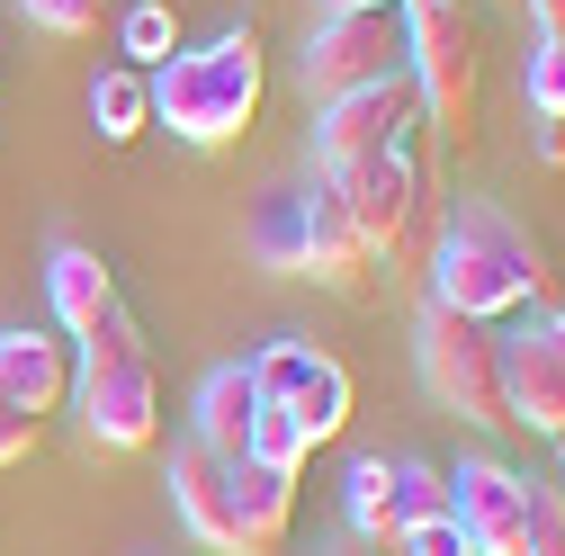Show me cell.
<instances>
[{
    "mask_svg": "<svg viewBox=\"0 0 565 556\" xmlns=\"http://www.w3.org/2000/svg\"><path fill=\"white\" fill-rule=\"evenodd\" d=\"M117 45H126V63H135V73L171 63V54H180V19H171V0H135V10L117 19Z\"/></svg>",
    "mask_w": 565,
    "mask_h": 556,
    "instance_id": "22",
    "label": "cell"
},
{
    "mask_svg": "<svg viewBox=\"0 0 565 556\" xmlns=\"http://www.w3.org/2000/svg\"><path fill=\"white\" fill-rule=\"evenodd\" d=\"M503 423H521V431L565 449V341L547 323L503 332Z\"/></svg>",
    "mask_w": 565,
    "mask_h": 556,
    "instance_id": "11",
    "label": "cell"
},
{
    "mask_svg": "<svg viewBox=\"0 0 565 556\" xmlns=\"http://www.w3.org/2000/svg\"><path fill=\"white\" fill-rule=\"evenodd\" d=\"M252 252H260V269H278V278L306 269V197H297V189H269V197H260Z\"/></svg>",
    "mask_w": 565,
    "mask_h": 556,
    "instance_id": "20",
    "label": "cell"
},
{
    "mask_svg": "<svg viewBox=\"0 0 565 556\" xmlns=\"http://www.w3.org/2000/svg\"><path fill=\"white\" fill-rule=\"evenodd\" d=\"M422 297L503 332L512 314L556 297V269H547L539 234L512 225L493 197H458V206H440V243H431V269H422Z\"/></svg>",
    "mask_w": 565,
    "mask_h": 556,
    "instance_id": "1",
    "label": "cell"
},
{
    "mask_svg": "<svg viewBox=\"0 0 565 556\" xmlns=\"http://www.w3.org/2000/svg\"><path fill=\"white\" fill-rule=\"evenodd\" d=\"M521 90H530V117H565V36H539L530 45Z\"/></svg>",
    "mask_w": 565,
    "mask_h": 556,
    "instance_id": "25",
    "label": "cell"
},
{
    "mask_svg": "<svg viewBox=\"0 0 565 556\" xmlns=\"http://www.w3.org/2000/svg\"><path fill=\"white\" fill-rule=\"evenodd\" d=\"M440 512H449V475L431 458H395V521L413 530V521H440Z\"/></svg>",
    "mask_w": 565,
    "mask_h": 556,
    "instance_id": "23",
    "label": "cell"
},
{
    "mask_svg": "<svg viewBox=\"0 0 565 556\" xmlns=\"http://www.w3.org/2000/svg\"><path fill=\"white\" fill-rule=\"evenodd\" d=\"M162 484H171V512H180V530H189L206 556H234V458H216V449L180 440Z\"/></svg>",
    "mask_w": 565,
    "mask_h": 556,
    "instance_id": "13",
    "label": "cell"
},
{
    "mask_svg": "<svg viewBox=\"0 0 565 556\" xmlns=\"http://www.w3.org/2000/svg\"><path fill=\"white\" fill-rule=\"evenodd\" d=\"M243 368H252V386H260L269 404H288V413H297L315 449L350 431V368H341L332 351H315V341L288 332V341H260Z\"/></svg>",
    "mask_w": 565,
    "mask_h": 556,
    "instance_id": "8",
    "label": "cell"
},
{
    "mask_svg": "<svg viewBox=\"0 0 565 556\" xmlns=\"http://www.w3.org/2000/svg\"><path fill=\"white\" fill-rule=\"evenodd\" d=\"M539 323H547V332H556V341H565V306H547V314H539Z\"/></svg>",
    "mask_w": 565,
    "mask_h": 556,
    "instance_id": "33",
    "label": "cell"
},
{
    "mask_svg": "<svg viewBox=\"0 0 565 556\" xmlns=\"http://www.w3.org/2000/svg\"><path fill=\"white\" fill-rule=\"evenodd\" d=\"M530 19H539V36H565V0H530Z\"/></svg>",
    "mask_w": 565,
    "mask_h": 556,
    "instance_id": "30",
    "label": "cell"
},
{
    "mask_svg": "<svg viewBox=\"0 0 565 556\" xmlns=\"http://www.w3.org/2000/svg\"><path fill=\"white\" fill-rule=\"evenodd\" d=\"M260 36L252 28H225V36H206V45H180L171 63H153V126H171L180 145L198 153H225L252 135L260 117Z\"/></svg>",
    "mask_w": 565,
    "mask_h": 556,
    "instance_id": "2",
    "label": "cell"
},
{
    "mask_svg": "<svg viewBox=\"0 0 565 556\" xmlns=\"http://www.w3.org/2000/svg\"><path fill=\"white\" fill-rule=\"evenodd\" d=\"M323 556H377V547H360V538H341V547H323Z\"/></svg>",
    "mask_w": 565,
    "mask_h": 556,
    "instance_id": "31",
    "label": "cell"
},
{
    "mask_svg": "<svg viewBox=\"0 0 565 556\" xmlns=\"http://www.w3.org/2000/svg\"><path fill=\"white\" fill-rule=\"evenodd\" d=\"M90 126H99V145H135V135L153 126V73L108 63V73L90 82Z\"/></svg>",
    "mask_w": 565,
    "mask_h": 556,
    "instance_id": "18",
    "label": "cell"
},
{
    "mask_svg": "<svg viewBox=\"0 0 565 556\" xmlns=\"http://www.w3.org/2000/svg\"><path fill=\"white\" fill-rule=\"evenodd\" d=\"M0 395L28 404L36 423L63 413V404H73V341L45 332V323H10V332H0Z\"/></svg>",
    "mask_w": 565,
    "mask_h": 556,
    "instance_id": "14",
    "label": "cell"
},
{
    "mask_svg": "<svg viewBox=\"0 0 565 556\" xmlns=\"http://www.w3.org/2000/svg\"><path fill=\"white\" fill-rule=\"evenodd\" d=\"M556 475H565V449H556Z\"/></svg>",
    "mask_w": 565,
    "mask_h": 556,
    "instance_id": "34",
    "label": "cell"
},
{
    "mask_svg": "<svg viewBox=\"0 0 565 556\" xmlns=\"http://www.w3.org/2000/svg\"><path fill=\"white\" fill-rule=\"evenodd\" d=\"M36 449H45V423H36L28 404H10V395H0V467H28Z\"/></svg>",
    "mask_w": 565,
    "mask_h": 556,
    "instance_id": "27",
    "label": "cell"
},
{
    "mask_svg": "<svg viewBox=\"0 0 565 556\" xmlns=\"http://www.w3.org/2000/svg\"><path fill=\"white\" fill-rule=\"evenodd\" d=\"M73 404H82V431L117 458L153 449L162 440V377H153V351L135 314L117 306L99 332H82V360H73Z\"/></svg>",
    "mask_w": 565,
    "mask_h": 556,
    "instance_id": "4",
    "label": "cell"
},
{
    "mask_svg": "<svg viewBox=\"0 0 565 556\" xmlns=\"http://www.w3.org/2000/svg\"><path fill=\"white\" fill-rule=\"evenodd\" d=\"M350 538L360 547H404V521H395V458H360L350 467Z\"/></svg>",
    "mask_w": 565,
    "mask_h": 556,
    "instance_id": "19",
    "label": "cell"
},
{
    "mask_svg": "<svg viewBox=\"0 0 565 556\" xmlns=\"http://www.w3.org/2000/svg\"><path fill=\"white\" fill-rule=\"evenodd\" d=\"M350 206V225H360V243L386 260V278H413L431 269V243H440V189H431V162H422L413 145L404 153H369V162H341L323 171Z\"/></svg>",
    "mask_w": 565,
    "mask_h": 556,
    "instance_id": "3",
    "label": "cell"
},
{
    "mask_svg": "<svg viewBox=\"0 0 565 556\" xmlns=\"http://www.w3.org/2000/svg\"><path fill=\"white\" fill-rule=\"evenodd\" d=\"M243 458H260V467H278V475H306V458H315V440H306V423H297V413L288 404H252V449Z\"/></svg>",
    "mask_w": 565,
    "mask_h": 556,
    "instance_id": "21",
    "label": "cell"
},
{
    "mask_svg": "<svg viewBox=\"0 0 565 556\" xmlns=\"http://www.w3.org/2000/svg\"><path fill=\"white\" fill-rule=\"evenodd\" d=\"M422 135V90L395 73V82H369L332 108H315V171H341V162H369V153H404Z\"/></svg>",
    "mask_w": 565,
    "mask_h": 556,
    "instance_id": "9",
    "label": "cell"
},
{
    "mask_svg": "<svg viewBox=\"0 0 565 556\" xmlns=\"http://www.w3.org/2000/svg\"><path fill=\"white\" fill-rule=\"evenodd\" d=\"M45 297H54V332L82 341V332H99V323L117 314V278H108V260H99L90 243H54V260H45Z\"/></svg>",
    "mask_w": 565,
    "mask_h": 556,
    "instance_id": "15",
    "label": "cell"
},
{
    "mask_svg": "<svg viewBox=\"0 0 565 556\" xmlns=\"http://www.w3.org/2000/svg\"><path fill=\"white\" fill-rule=\"evenodd\" d=\"M297 197H306V269H297V278H315V288H332V297H360L369 278H377V252L360 243V225H350L341 189L315 171Z\"/></svg>",
    "mask_w": 565,
    "mask_h": 556,
    "instance_id": "12",
    "label": "cell"
},
{
    "mask_svg": "<svg viewBox=\"0 0 565 556\" xmlns=\"http://www.w3.org/2000/svg\"><path fill=\"white\" fill-rule=\"evenodd\" d=\"M19 19H28L36 36H63V45H82V36H99L108 0H19Z\"/></svg>",
    "mask_w": 565,
    "mask_h": 556,
    "instance_id": "24",
    "label": "cell"
},
{
    "mask_svg": "<svg viewBox=\"0 0 565 556\" xmlns=\"http://www.w3.org/2000/svg\"><path fill=\"white\" fill-rule=\"evenodd\" d=\"M323 10H377V0H323ZM395 10H404V0H395Z\"/></svg>",
    "mask_w": 565,
    "mask_h": 556,
    "instance_id": "32",
    "label": "cell"
},
{
    "mask_svg": "<svg viewBox=\"0 0 565 556\" xmlns=\"http://www.w3.org/2000/svg\"><path fill=\"white\" fill-rule=\"evenodd\" d=\"M413 360H422V386L440 395V413H458L476 431H503V332L493 323H467V314L422 297Z\"/></svg>",
    "mask_w": 565,
    "mask_h": 556,
    "instance_id": "6",
    "label": "cell"
},
{
    "mask_svg": "<svg viewBox=\"0 0 565 556\" xmlns=\"http://www.w3.org/2000/svg\"><path fill=\"white\" fill-rule=\"evenodd\" d=\"M530 538L539 556H565V475H530Z\"/></svg>",
    "mask_w": 565,
    "mask_h": 556,
    "instance_id": "26",
    "label": "cell"
},
{
    "mask_svg": "<svg viewBox=\"0 0 565 556\" xmlns=\"http://www.w3.org/2000/svg\"><path fill=\"white\" fill-rule=\"evenodd\" d=\"M404 82L422 90V126L440 145H476V10L467 0H404Z\"/></svg>",
    "mask_w": 565,
    "mask_h": 556,
    "instance_id": "5",
    "label": "cell"
},
{
    "mask_svg": "<svg viewBox=\"0 0 565 556\" xmlns=\"http://www.w3.org/2000/svg\"><path fill=\"white\" fill-rule=\"evenodd\" d=\"M404 73V10L377 0V10H323V28L306 36V108H332L369 82Z\"/></svg>",
    "mask_w": 565,
    "mask_h": 556,
    "instance_id": "7",
    "label": "cell"
},
{
    "mask_svg": "<svg viewBox=\"0 0 565 556\" xmlns=\"http://www.w3.org/2000/svg\"><path fill=\"white\" fill-rule=\"evenodd\" d=\"M530 145H539V162H547V171H565V117H539Z\"/></svg>",
    "mask_w": 565,
    "mask_h": 556,
    "instance_id": "29",
    "label": "cell"
},
{
    "mask_svg": "<svg viewBox=\"0 0 565 556\" xmlns=\"http://www.w3.org/2000/svg\"><path fill=\"white\" fill-rule=\"evenodd\" d=\"M297 521V475H278L260 458H234V556H278Z\"/></svg>",
    "mask_w": 565,
    "mask_h": 556,
    "instance_id": "16",
    "label": "cell"
},
{
    "mask_svg": "<svg viewBox=\"0 0 565 556\" xmlns=\"http://www.w3.org/2000/svg\"><path fill=\"white\" fill-rule=\"evenodd\" d=\"M449 512L476 538V556H539V538H530V475H512L503 458H458Z\"/></svg>",
    "mask_w": 565,
    "mask_h": 556,
    "instance_id": "10",
    "label": "cell"
},
{
    "mask_svg": "<svg viewBox=\"0 0 565 556\" xmlns=\"http://www.w3.org/2000/svg\"><path fill=\"white\" fill-rule=\"evenodd\" d=\"M404 556H476V538L458 530V512H440V521H413L404 530Z\"/></svg>",
    "mask_w": 565,
    "mask_h": 556,
    "instance_id": "28",
    "label": "cell"
},
{
    "mask_svg": "<svg viewBox=\"0 0 565 556\" xmlns=\"http://www.w3.org/2000/svg\"><path fill=\"white\" fill-rule=\"evenodd\" d=\"M252 404H260V386H252L243 360L206 368L198 413H189V440H198V449H216V458H243V449H252Z\"/></svg>",
    "mask_w": 565,
    "mask_h": 556,
    "instance_id": "17",
    "label": "cell"
}]
</instances>
